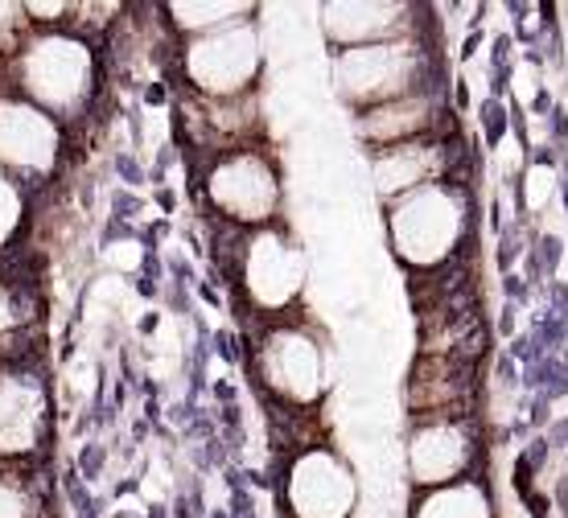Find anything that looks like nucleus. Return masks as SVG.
I'll return each mask as SVG.
<instances>
[{
	"label": "nucleus",
	"mask_w": 568,
	"mask_h": 518,
	"mask_svg": "<svg viewBox=\"0 0 568 518\" xmlns=\"http://www.w3.org/2000/svg\"><path fill=\"white\" fill-rule=\"evenodd\" d=\"M544 308H552L556 317H568V284L548 281V305Z\"/></svg>",
	"instance_id": "2f4dec72"
},
{
	"label": "nucleus",
	"mask_w": 568,
	"mask_h": 518,
	"mask_svg": "<svg viewBox=\"0 0 568 518\" xmlns=\"http://www.w3.org/2000/svg\"><path fill=\"white\" fill-rule=\"evenodd\" d=\"M247 305L256 308L264 322H284L293 317L305 281H310V252L288 226L272 223L260 231H247L243 238V260L240 276Z\"/></svg>",
	"instance_id": "0eeeda50"
},
{
	"label": "nucleus",
	"mask_w": 568,
	"mask_h": 518,
	"mask_svg": "<svg viewBox=\"0 0 568 518\" xmlns=\"http://www.w3.org/2000/svg\"><path fill=\"white\" fill-rule=\"evenodd\" d=\"M454 103L445 95V87H428V91H416V95L392 99V103H379V108H367V112L351 115V136H355L363 149L379 153V149H392V144H408L420 141V136H437L445 132V120L454 124Z\"/></svg>",
	"instance_id": "2eb2a0df"
},
{
	"label": "nucleus",
	"mask_w": 568,
	"mask_h": 518,
	"mask_svg": "<svg viewBox=\"0 0 568 518\" xmlns=\"http://www.w3.org/2000/svg\"><path fill=\"white\" fill-rule=\"evenodd\" d=\"M211 518H231V515H227V510H223V506H214V510H211Z\"/></svg>",
	"instance_id": "ea45409f"
},
{
	"label": "nucleus",
	"mask_w": 568,
	"mask_h": 518,
	"mask_svg": "<svg viewBox=\"0 0 568 518\" xmlns=\"http://www.w3.org/2000/svg\"><path fill=\"white\" fill-rule=\"evenodd\" d=\"M173 120L182 128V141L211 161V156L260 144L256 136L264 128V108H260L256 91L240 99H202L185 91L182 103H173Z\"/></svg>",
	"instance_id": "ddd939ff"
},
{
	"label": "nucleus",
	"mask_w": 568,
	"mask_h": 518,
	"mask_svg": "<svg viewBox=\"0 0 568 518\" xmlns=\"http://www.w3.org/2000/svg\"><path fill=\"white\" fill-rule=\"evenodd\" d=\"M515 317H519V305H511V301H503V308H498V325H495V334H498V337H507V342H511V337H515Z\"/></svg>",
	"instance_id": "473e14b6"
},
{
	"label": "nucleus",
	"mask_w": 568,
	"mask_h": 518,
	"mask_svg": "<svg viewBox=\"0 0 568 518\" xmlns=\"http://www.w3.org/2000/svg\"><path fill=\"white\" fill-rule=\"evenodd\" d=\"M478 128H483L486 149H498V144L507 141V132H511V108H507V99L486 95L478 103Z\"/></svg>",
	"instance_id": "4be33fe9"
},
{
	"label": "nucleus",
	"mask_w": 568,
	"mask_h": 518,
	"mask_svg": "<svg viewBox=\"0 0 568 518\" xmlns=\"http://www.w3.org/2000/svg\"><path fill=\"white\" fill-rule=\"evenodd\" d=\"M54 433V392L33 363L0 366V465L33 461Z\"/></svg>",
	"instance_id": "9d476101"
},
{
	"label": "nucleus",
	"mask_w": 568,
	"mask_h": 518,
	"mask_svg": "<svg viewBox=\"0 0 568 518\" xmlns=\"http://www.w3.org/2000/svg\"><path fill=\"white\" fill-rule=\"evenodd\" d=\"M527 424H531V433H548V424H552V404L544 399V395H531V404H527Z\"/></svg>",
	"instance_id": "c85d7f7f"
},
{
	"label": "nucleus",
	"mask_w": 568,
	"mask_h": 518,
	"mask_svg": "<svg viewBox=\"0 0 568 518\" xmlns=\"http://www.w3.org/2000/svg\"><path fill=\"white\" fill-rule=\"evenodd\" d=\"M112 169H115V177L124 182V190H132V194H136V190H141L144 182H149V169H144L141 156L129 153V149H120V153H115Z\"/></svg>",
	"instance_id": "393cba45"
},
{
	"label": "nucleus",
	"mask_w": 568,
	"mask_h": 518,
	"mask_svg": "<svg viewBox=\"0 0 568 518\" xmlns=\"http://www.w3.org/2000/svg\"><path fill=\"white\" fill-rule=\"evenodd\" d=\"M387 247L408 276H425L469 255L474 243V190L469 182H433L384 202Z\"/></svg>",
	"instance_id": "f03ea898"
},
{
	"label": "nucleus",
	"mask_w": 568,
	"mask_h": 518,
	"mask_svg": "<svg viewBox=\"0 0 568 518\" xmlns=\"http://www.w3.org/2000/svg\"><path fill=\"white\" fill-rule=\"evenodd\" d=\"M565 13H568V4H565ZM565 21H568V17H565Z\"/></svg>",
	"instance_id": "a19ab883"
},
{
	"label": "nucleus",
	"mask_w": 568,
	"mask_h": 518,
	"mask_svg": "<svg viewBox=\"0 0 568 518\" xmlns=\"http://www.w3.org/2000/svg\"><path fill=\"white\" fill-rule=\"evenodd\" d=\"M156 206H161V211H165V214H170L173 211V194H170V190H156Z\"/></svg>",
	"instance_id": "58836bf2"
},
{
	"label": "nucleus",
	"mask_w": 568,
	"mask_h": 518,
	"mask_svg": "<svg viewBox=\"0 0 568 518\" xmlns=\"http://www.w3.org/2000/svg\"><path fill=\"white\" fill-rule=\"evenodd\" d=\"M548 440H552V448H568V416H560V420L548 424Z\"/></svg>",
	"instance_id": "72a5a7b5"
},
{
	"label": "nucleus",
	"mask_w": 568,
	"mask_h": 518,
	"mask_svg": "<svg viewBox=\"0 0 568 518\" xmlns=\"http://www.w3.org/2000/svg\"><path fill=\"white\" fill-rule=\"evenodd\" d=\"M156 325H161V317H156V313H144V317H141V334L144 337L156 334Z\"/></svg>",
	"instance_id": "4c0bfd02"
},
{
	"label": "nucleus",
	"mask_w": 568,
	"mask_h": 518,
	"mask_svg": "<svg viewBox=\"0 0 568 518\" xmlns=\"http://www.w3.org/2000/svg\"><path fill=\"white\" fill-rule=\"evenodd\" d=\"M247 363H252L260 392L276 399V404L313 412L329 392L326 342L301 317H284V322L264 325L256 346H247Z\"/></svg>",
	"instance_id": "20e7f679"
},
{
	"label": "nucleus",
	"mask_w": 568,
	"mask_h": 518,
	"mask_svg": "<svg viewBox=\"0 0 568 518\" xmlns=\"http://www.w3.org/2000/svg\"><path fill=\"white\" fill-rule=\"evenodd\" d=\"M560 202H565L568 211V149H565V165H560Z\"/></svg>",
	"instance_id": "e433bc0d"
},
{
	"label": "nucleus",
	"mask_w": 568,
	"mask_h": 518,
	"mask_svg": "<svg viewBox=\"0 0 568 518\" xmlns=\"http://www.w3.org/2000/svg\"><path fill=\"white\" fill-rule=\"evenodd\" d=\"M26 211H29V197L26 185L13 182L9 173H0V255L13 247V238L21 235L26 226Z\"/></svg>",
	"instance_id": "412c9836"
},
{
	"label": "nucleus",
	"mask_w": 568,
	"mask_h": 518,
	"mask_svg": "<svg viewBox=\"0 0 568 518\" xmlns=\"http://www.w3.org/2000/svg\"><path fill=\"white\" fill-rule=\"evenodd\" d=\"M264 33L256 21H235L214 33L185 38L178 50L182 79L190 83V95L202 99H240L252 95L264 71Z\"/></svg>",
	"instance_id": "423d86ee"
},
{
	"label": "nucleus",
	"mask_w": 568,
	"mask_h": 518,
	"mask_svg": "<svg viewBox=\"0 0 568 518\" xmlns=\"http://www.w3.org/2000/svg\"><path fill=\"white\" fill-rule=\"evenodd\" d=\"M519 498H524L527 515H531V518H552V498H548V494L527 490V494H519Z\"/></svg>",
	"instance_id": "7c9ffc66"
},
{
	"label": "nucleus",
	"mask_w": 568,
	"mask_h": 518,
	"mask_svg": "<svg viewBox=\"0 0 568 518\" xmlns=\"http://www.w3.org/2000/svg\"><path fill=\"white\" fill-rule=\"evenodd\" d=\"M329 87L346 108L367 112V108L416 95L428 87H445V71H440V58L433 54V42L399 38V42L334 50L329 54Z\"/></svg>",
	"instance_id": "7ed1b4c3"
},
{
	"label": "nucleus",
	"mask_w": 568,
	"mask_h": 518,
	"mask_svg": "<svg viewBox=\"0 0 568 518\" xmlns=\"http://www.w3.org/2000/svg\"><path fill=\"white\" fill-rule=\"evenodd\" d=\"M483 461V424L469 416H416L404 436V474L416 490H437L462 477H478Z\"/></svg>",
	"instance_id": "1a4fd4ad"
},
{
	"label": "nucleus",
	"mask_w": 568,
	"mask_h": 518,
	"mask_svg": "<svg viewBox=\"0 0 568 518\" xmlns=\"http://www.w3.org/2000/svg\"><path fill=\"white\" fill-rule=\"evenodd\" d=\"M199 182L206 211L240 231L272 226L284 211V173L268 144H247L235 153L211 156Z\"/></svg>",
	"instance_id": "39448f33"
},
{
	"label": "nucleus",
	"mask_w": 568,
	"mask_h": 518,
	"mask_svg": "<svg viewBox=\"0 0 568 518\" xmlns=\"http://www.w3.org/2000/svg\"><path fill=\"white\" fill-rule=\"evenodd\" d=\"M531 255H536V264H540L544 281H556L560 260H565V238L560 235H536L531 238Z\"/></svg>",
	"instance_id": "5701e85b"
},
{
	"label": "nucleus",
	"mask_w": 568,
	"mask_h": 518,
	"mask_svg": "<svg viewBox=\"0 0 568 518\" xmlns=\"http://www.w3.org/2000/svg\"><path fill=\"white\" fill-rule=\"evenodd\" d=\"M0 518H45V490L26 465H0Z\"/></svg>",
	"instance_id": "aec40b11"
},
{
	"label": "nucleus",
	"mask_w": 568,
	"mask_h": 518,
	"mask_svg": "<svg viewBox=\"0 0 568 518\" xmlns=\"http://www.w3.org/2000/svg\"><path fill=\"white\" fill-rule=\"evenodd\" d=\"M211 351L219 354L223 363H231V366L247 363V354L240 351V334H231V329H219V334L211 337Z\"/></svg>",
	"instance_id": "bb28decb"
},
{
	"label": "nucleus",
	"mask_w": 568,
	"mask_h": 518,
	"mask_svg": "<svg viewBox=\"0 0 568 518\" xmlns=\"http://www.w3.org/2000/svg\"><path fill=\"white\" fill-rule=\"evenodd\" d=\"M9 91L54 115L58 124L83 120L95 99V45L79 29H33L4 58Z\"/></svg>",
	"instance_id": "f257e3e1"
},
{
	"label": "nucleus",
	"mask_w": 568,
	"mask_h": 518,
	"mask_svg": "<svg viewBox=\"0 0 568 518\" xmlns=\"http://www.w3.org/2000/svg\"><path fill=\"white\" fill-rule=\"evenodd\" d=\"M466 153L469 149L457 132H437V136L379 149V153H371V190L379 202H396V197L413 194L420 185L449 182V177L462 182Z\"/></svg>",
	"instance_id": "f8f14e48"
},
{
	"label": "nucleus",
	"mask_w": 568,
	"mask_h": 518,
	"mask_svg": "<svg viewBox=\"0 0 568 518\" xmlns=\"http://www.w3.org/2000/svg\"><path fill=\"white\" fill-rule=\"evenodd\" d=\"M503 296H507L511 305H527V301H531V284H527L519 272H507V276H503Z\"/></svg>",
	"instance_id": "c756f323"
},
{
	"label": "nucleus",
	"mask_w": 568,
	"mask_h": 518,
	"mask_svg": "<svg viewBox=\"0 0 568 518\" xmlns=\"http://www.w3.org/2000/svg\"><path fill=\"white\" fill-rule=\"evenodd\" d=\"M144 214V197L141 194H132V190H124V185H120V190H115L112 194V223H136V219H141Z\"/></svg>",
	"instance_id": "a878e982"
},
{
	"label": "nucleus",
	"mask_w": 568,
	"mask_h": 518,
	"mask_svg": "<svg viewBox=\"0 0 568 518\" xmlns=\"http://www.w3.org/2000/svg\"><path fill=\"white\" fill-rule=\"evenodd\" d=\"M165 21H170L178 33L185 38H199V33H214V29L223 26H235V21H252L260 13V4H199V0H190V4H165Z\"/></svg>",
	"instance_id": "6ab92c4d"
},
{
	"label": "nucleus",
	"mask_w": 568,
	"mask_h": 518,
	"mask_svg": "<svg viewBox=\"0 0 568 518\" xmlns=\"http://www.w3.org/2000/svg\"><path fill=\"white\" fill-rule=\"evenodd\" d=\"M425 4H392V0H326L317 4V29L329 50H351V45L399 42V38H420Z\"/></svg>",
	"instance_id": "4468645a"
},
{
	"label": "nucleus",
	"mask_w": 568,
	"mask_h": 518,
	"mask_svg": "<svg viewBox=\"0 0 568 518\" xmlns=\"http://www.w3.org/2000/svg\"><path fill=\"white\" fill-rule=\"evenodd\" d=\"M408 518H495V494L486 477H462L416 494L408 502Z\"/></svg>",
	"instance_id": "a211bd4d"
},
{
	"label": "nucleus",
	"mask_w": 568,
	"mask_h": 518,
	"mask_svg": "<svg viewBox=\"0 0 568 518\" xmlns=\"http://www.w3.org/2000/svg\"><path fill=\"white\" fill-rule=\"evenodd\" d=\"M408 416H469L478 412V363L457 354H416L404 383Z\"/></svg>",
	"instance_id": "dca6fc26"
},
{
	"label": "nucleus",
	"mask_w": 568,
	"mask_h": 518,
	"mask_svg": "<svg viewBox=\"0 0 568 518\" xmlns=\"http://www.w3.org/2000/svg\"><path fill=\"white\" fill-rule=\"evenodd\" d=\"M552 506H556V510H560V515L568 518V474L560 477V481H556V490H552Z\"/></svg>",
	"instance_id": "c9c22d12"
},
{
	"label": "nucleus",
	"mask_w": 568,
	"mask_h": 518,
	"mask_svg": "<svg viewBox=\"0 0 568 518\" xmlns=\"http://www.w3.org/2000/svg\"><path fill=\"white\" fill-rule=\"evenodd\" d=\"M74 469H79L83 481H100L103 469H108V445L103 440H83L79 457H74Z\"/></svg>",
	"instance_id": "b1692460"
},
{
	"label": "nucleus",
	"mask_w": 568,
	"mask_h": 518,
	"mask_svg": "<svg viewBox=\"0 0 568 518\" xmlns=\"http://www.w3.org/2000/svg\"><path fill=\"white\" fill-rule=\"evenodd\" d=\"M62 124L29 99L13 95L9 87L0 91V173L13 182L45 185L62 161Z\"/></svg>",
	"instance_id": "9b49d317"
},
{
	"label": "nucleus",
	"mask_w": 568,
	"mask_h": 518,
	"mask_svg": "<svg viewBox=\"0 0 568 518\" xmlns=\"http://www.w3.org/2000/svg\"><path fill=\"white\" fill-rule=\"evenodd\" d=\"M544 128H548V141H552V149H568V112H565V103H552V112L544 115Z\"/></svg>",
	"instance_id": "cd10ccee"
},
{
	"label": "nucleus",
	"mask_w": 568,
	"mask_h": 518,
	"mask_svg": "<svg viewBox=\"0 0 568 518\" xmlns=\"http://www.w3.org/2000/svg\"><path fill=\"white\" fill-rule=\"evenodd\" d=\"M42 329V296L21 276L0 272V366L26 363L29 342Z\"/></svg>",
	"instance_id": "f3484780"
},
{
	"label": "nucleus",
	"mask_w": 568,
	"mask_h": 518,
	"mask_svg": "<svg viewBox=\"0 0 568 518\" xmlns=\"http://www.w3.org/2000/svg\"><path fill=\"white\" fill-rule=\"evenodd\" d=\"M276 498L284 518H355L358 474L346 453L317 440L281 461Z\"/></svg>",
	"instance_id": "6e6552de"
},
{
	"label": "nucleus",
	"mask_w": 568,
	"mask_h": 518,
	"mask_svg": "<svg viewBox=\"0 0 568 518\" xmlns=\"http://www.w3.org/2000/svg\"><path fill=\"white\" fill-rule=\"evenodd\" d=\"M144 103H149V108H161V103H170V91H165V83H161V79H153V83L144 87Z\"/></svg>",
	"instance_id": "f704fd0d"
}]
</instances>
